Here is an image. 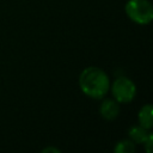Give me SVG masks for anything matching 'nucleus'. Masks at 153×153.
<instances>
[{
    "instance_id": "obj_1",
    "label": "nucleus",
    "mask_w": 153,
    "mask_h": 153,
    "mask_svg": "<svg viewBox=\"0 0 153 153\" xmlns=\"http://www.w3.org/2000/svg\"><path fill=\"white\" fill-rule=\"evenodd\" d=\"M79 86L81 91L90 98H103L110 87L108 74L99 67H87L79 75Z\"/></svg>"
},
{
    "instance_id": "obj_2",
    "label": "nucleus",
    "mask_w": 153,
    "mask_h": 153,
    "mask_svg": "<svg viewBox=\"0 0 153 153\" xmlns=\"http://www.w3.org/2000/svg\"><path fill=\"white\" fill-rule=\"evenodd\" d=\"M124 10L129 19L136 24L146 25L153 19V6L148 0H128Z\"/></svg>"
},
{
    "instance_id": "obj_3",
    "label": "nucleus",
    "mask_w": 153,
    "mask_h": 153,
    "mask_svg": "<svg viewBox=\"0 0 153 153\" xmlns=\"http://www.w3.org/2000/svg\"><path fill=\"white\" fill-rule=\"evenodd\" d=\"M111 91L115 100H117L118 103H129L136 94V86L130 79L126 76H118L114 81Z\"/></svg>"
},
{
    "instance_id": "obj_4",
    "label": "nucleus",
    "mask_w": 153,
    "mask_h": 153,
    "mask_svg": "<svg viewBox=\"0 0 153 153\" xmlns=\"http://www.w3.org/2000/svg\"><path fill=\"white\" fill-rule=\"evenodd\" d=\"M99 112L102 115L103 118L108 120V121H112L115 120L118 114H120V105L117 100L114 99H105L100 108H99Z\"/></svg>"
},
{
    "instance_id": "obj_5",
    "label": "nucleus",
    "mask_w": 153,
    "mask_h": 153,
    "mask_svg": "<svg viewBox=\"0 0 153 153\" xmlns=\"http://www.w3.org/2000/svg\"><path fill=\"white\" fill-rule=\"evenodd\" d=\"M139 118V123L141 127L146 128V129H151L153 126V109L151 104H146L143 105L137 115Z\"/></svg>"
},
{
    "instance_id": "obj_6",
    "label": "nucleus",
    "mask_w": 153,
    "mask_h": 153,
    "mask_svg": "<svg viewBox=\"0 0 153 153\" xmlns=\"http://www.w3.org/2000/svg\"><path fill=\"white\" fill-rule=\"evenodd\" d=\"M128 134H129V137L131 141H134L136 143H143L151 133L148 131V129H146L141 126H134L129 129Z\"/></svg>"
},
{
    "instance_id": "obj_7",
    "label": "nucleus",
    "mask_w": 153,
    "mask_h": 153,
    "mask_svg": "<svg viewBox=\"0 0 153 153\" xmlns=\"http://www.w3.org/2000/svg\"><path fill=\"white\" fill-rule=\"evenodd\" d=\"M114 151L116 153H134L135 152V145L131 140H121L115 146Z\"/></svg>"
},
{
    "instance_id": "obj_8",
    "label": "nucleus",
    "mask_w": 153,
    "mask_h": 153,
    "mask_svg": "<svg viewBox=\"0 0 153 153\" xmlns=\"http://www.w3.org/2000/svg\"><path fill=\"white\" fill-rule=\"evenodd\" d=\"M152 142H153V135H152V133H151V134L148 135V137L146 139V141L143 142L147 153H151V152H152Z\"/></svg>"
},
{
    "instance_id": "obj_9",
    "label": "nucleus",
    "mask_w": 153,
    "mask_h": 153,
    "mask_svg": "<svg viewBox=\"0 0 153 153\" xmlns=\"http://www.w3.org/2000/svg\"><path fill=\"white\" fill-rule=\"evenodd\" d=\"M42 152H43V153H45V152H54V153H59V152H60V149H59V148H55V147H47V148H44Z\"/></svg>"
}]
</instances>
